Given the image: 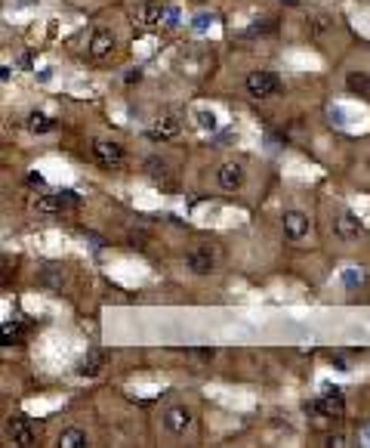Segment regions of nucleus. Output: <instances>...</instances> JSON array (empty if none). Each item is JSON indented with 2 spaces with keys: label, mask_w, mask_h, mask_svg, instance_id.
Here are the masks:
<instances>
[{
  "label": "nucleus",
  "mask_w": 370,
  "mask_h": 448,
  "mask_svg": "<svg viewBox=\"0 0 370 448\" xmlns=\"http://www.w3.org/2000/svg\"><path fill=\"white\" fill-rule=\"evenodd\" d=\"M77 208V195L74 192H56V195H38L31 201V210L40 213V217H59L65 210Z\"/></svg>",
  "instance_id": "f257e3e1"
},
{
  "label": "nucleus",
  "mask_w": 370,
  "mask_h": 448,
  "mask_svg": "<svg viewBox=\"0 0 370 448\" xmlns=\"http://www.w3.org/2000/svg\"><path fill=\"white\" fill-rule=\"evenodd\" d=\"M247 93H250L253 99H268V96H278L284 90L281 77L275 75V71H250L244 81Z\"/></svg>",
  "instance_id": "f03ea898"
},
{
  "label": "nucleus",
  "mask_w": 370,
  "mask_h": 448,
  "mask_svg": "<svg viewBox=\"0 0 370 448\" xmlns=\"http://www.w3.org/2000/svg\"><path fill=\"white\" fill-rule=\"evenodd\" d=\"M92 155H96L99 164L111 167V170H118V167L127 164L124 146H120V142H115V139H96V142H92Z\"/></svg>",
  "instance_id": "7ed1b4c3"
},
{
  "label": "nucleus",
  "mask_w": 370,
  "mask_h": 448,
  "mask_svg": "<svg viewBox=\"0 0 370 448\" xmlns=\"http://www.w3.org/2000/svg\"><path fill=\"white\" fill-rule=\"evenodd\" d=\"M191 408L188 405H170L167 411H163V430L170 433V436H185V433L191 430Z\"/></svg>",
  "instance_id": "20e7f679"
},
{
  "label": "nucleus",
  "mask_w": 370,
  "mask_h": 448,
  "mask_svg": "<svg viewBox=\"0 0 370 448\" xmlns=\"http://www.w3.org/2000/svg\"><path fill=\"white\" fill-rule=\"evenodd\" d=\"M216 180L225 192H238V189H244V183H247V170L241 161H225V164L216 170Z\"/></svg>",
  "instance_id": "39448f33"
},
{
  "label": "nucleus",
  "mask_w": 370,
  "mask_h": 448,
  "mask_svg": "<svg viewBox=\"0 0 370 448\" xmlns=\"http://www.w3.org/2000/svg\"><path fill=\"white\" fill-rule=\"evenodd\" d=\"M185 263H188V269L195 275H210L213 269H216V254H213L210 245H198V247H191L188 251Z\"/></svg>",
  "instance_id": "423d86ee"
},
{
  "label": "nucleus",
  "mask_w": 370,
  "mask_h": 448,
  "mask_svg": "<svg viewBox=\"0 0 370 448\" xmlns=\"http://www.w3.org/2000/svg\"><path fill=\"white\" fill-rule=\"evenodd\" d=\"M333 232H337L339 241H358L361 235H364V226H361V219L355 217L352 210H343L337 219H333Z\"/></svg>",
  "instance_id": "0eeeda50"
},
{
  "label": "nucleus",
  "mask_w": 370,
  "mask_h": 448,
  "mask_svg": "<svg viewBox=\"0 0 370 448\" xmlns=\"http://www.w3.org/2000/svg\"><path fill=\"white\" fill-rule=\"evenodd\" d=\"M281 226H284V235L290 241H303L309 235V217H305L303 210H284L281 213Z\"/></svg>",
  "instance_id": "6e6552de"
},
{
  "label": "nucleus",
  "mask_w": 370,
  "mask_h": 448,
  "mask_svg": "<svg viewBox=\"0 0 370 448\" xmlns=\"http://www.w3.org/2000/svg\"><path fill=\"white\" fill-rule=\"evenodd\" d=\"M87 53L92 56V59H108L111 53H115V34L105 31V28H96L87 44Z\"/></svg>",
  "instance_id": "1a4fd4ad"
},
{
  "label": "nucleus",
  "mask_w": 370,
  "mask_h": 448,
  "mask_svg": "<svg viewBox=\"0 0 370 448\" xmlns=\"http://www.w3.org/2000/svg\"><path fill=\"white\" fill-rule=\"evenodd\" d=\"M10 436L19 448H31V445H38V426L31 421H25V417H16L10 424Z\"/></svg>",
  "instance_id": "9d476101"
},
{
  "label": "nucleus",
  "mask_w": 370,
  "mask_h": 448,
  "mask_svg": "<svg viewBox=\"0 0 370 448\" xmlns=\"http://www.w3.org/2000/svg\"><path fill=\"white\" fill-rule=\"evenodd\" d=\"M163 16H167V6L154 3V0H145V3H139V6H136V22H139V25H145V28L161 25V19H163Z\"/></svg>",
  "instance_id": "9b49d317"
},
{
  "label": "nucleus",
  "mask_w": 370,
  "mask_h": 448,
  "mask_svg": "<svg viewBox=\"0 0 370 448\" xmlns=\"http://www.w3.org/2000/svg\"><path fill=\"white\" fill-rule=\"evenodd\" d=\"M312 411H321L324 417H343V411H346V405L343 399H339V389H333V393H327L324 399H318V402H312L309 405Z\"/></svg>",
  "instance_id": "f8f14e48"
},
{
  "label": "nucleus",
  "mask_w": 370,
  "mask_h": 448,
  "mask_svg": "<svg viewBox=\"0 0 370 448\" xmlns=\"http://www.w3.org/2000/svg\"><path fill=\"white\" fill-rule=\"evenodd\" d=\"M105 362H108V355L99 353V350H92V353H87V359H81V365H77V374H81V378H96V374L105 368Z\"/></svg>",
  "instance_id": "ddd939ff"
},
{
  "label": "nucleus",
  "mask_w": 370,
  "mask_h": 448,
  "mask_svg": "<svg viewBox=\"0 0 370 448\" xmlns=\"http://www.w3.org/2000/svg\"><path fill=\"white\" fill-rule=\"evenodd\" d=\"M176 133H179V118L167 115V118H161L158 124H154V130L148 133V137H152V139H173Z\"/></svg>",
  "instance_id": "4468645a"
},
{
  "label": "nucleus",
  "mask_w": 370,
  "mask_h": 448,
  "mask_svg": "<svg viewBox=\"0 0 370 448\" xmlns=\"http://www.w3.org/2000/svg\"><path fill=\"white\" fill-rule=\"evenodd\" d=\"M145 173H148V180L152 183H170V164L163 158H148L145 161Z\"/></svg>",
  "instance_id": "2eb2a0df"
},
{
  "label": "nucleus",
  "mask_w": 370,
  "mask_h": 448,
  "mask_svg": "<svg viewBox=\"0 0 370 448\" xmlns=\"http://www.w3.org/2000/svg\"><path fill=\"white\" fill-rule=\"evenodd\" d=\"M83 445H87V433H83L81 426H68V430H62L59 448H83Z\"/></svg>",
  "instance_id": "dca6fc26"
},
{
  "label": "nucleus",
  "mask_w": 370,
  "mask_h": 448,
  "mask_svg": "<svg viewBox=\"0 0 370 448\" xmlns=\"http://www.w3.org/2000/svg\"><path fill=\"white\" fill-rule=\"evenodd\" d=\"M25 127L31 133H47V130H53V127H56V121L49 118V115H44V111H31L28 121H25Z\"/></svg>",
  "instance_id": "f3484780"
},
{
  "label": "nucleus",
  "mask_w": 370,
  "mask_h": 448,
  "mask_svg": "<svg viewBox=\"0 0 370 448\" xmlns=\"http://www.w3.org/2000/svg\"><path fill=\"white\" fill-rule=\"evenodd\" d=\"M346 87L358 96H367L370 93V77L364 75V71H352V75L346 77Z\"/></svg>",
  "instance_id": "a211bd4d"
},
{
  "label": "nucleus",
  "mask_w": 370,
  "mask_h": 448,
  "mask_svg": "<svg viewBox=\"0 0 370 448\" xmlns=\"http://www.w3.org/2000/svg\"><path fill=\"white\" fill-rule=\"evenodd\" d=\"M22 325H3V343L10 346V343H19L22 340Z\"/></svg>",
  "instance_id": "6ab92c4d"
},
{
  "label": "nucleus",
  "mask_w": 370,
  "mask_h": 448,
  "mask_svg": "<svg viewBox=\"0 0 370 448\" xmlns=\"http://www.w3.org/2000/svg\"><path fill=\"white\" fill-rule=\"evenodd\" d=\"M198 124H201L204 130H216V115H213V111H198Z\"/></svg>",
  "instance_id": "aec40b11"
},
{
  "label": "nucleus",
  "mask_w": 370,
  "mask_h": 448,
  "mask_svg": "<svg viewBox=\"0 0 370 448\" xmlns=\"http://www.w3.org/2000/svg\"><path fill=\"white\" fill-rule=\"evenodd\" d=\"M330 28H333V19H330V16H318L315 25H312V34H324V31H330Z\"/></svg>",
  "instance_id": "412c9836"
},
{
  "label": "nucleus",
  "mask_w": 370,
  "mask_h": 448,
  "mask_svg": "<svg viewBox=\"0 0 370 448\" xmlns=\"http://www.w3.org/2000/svg\"><path fill=\"white\" fill-rule=\"evenodd\" d=\"M287 3H300V0H287Z\"/></svg>",
  "instance_id": "4be33fe9"
}]
</instances>
